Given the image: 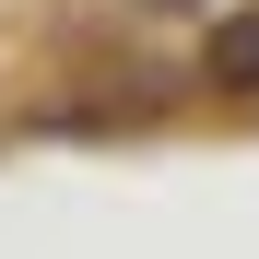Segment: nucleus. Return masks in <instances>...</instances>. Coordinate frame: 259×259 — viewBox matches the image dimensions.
Wrapping results in <instances>:
<instances>
[{"label":"nucleus","mask_w":259,"mask_h":259,"mask_svg":"<svg viewBox=\"0 0 259 259\" xmlns=\"http://www.w3.org/2000/svg\"><path fill=\"white\" fill-rule=\"evenodd\" d=\"M212 82H224V95H259V12L212 24Z\"/></svg>","instance_id":"f257e3e1"}]
</instances>
